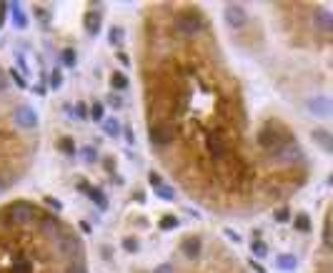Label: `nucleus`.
Instances as JSON below:
<instances>
[{
    "label": "nucleus",
    "instance_id": "1",
    "mask_svg": "<svg viewBox=\"0 0 333 273\" xmlns=\"http://www.w3.org/2000/svg\"><path fill=\"white\" fill-rule=\"evenodd\" d=\"M135 63L146 138L176 188L218 218L288 206L313 178L291 108L253 73L256 53L203 3H146Z\"/></svg>",
    "mask_w": 333,
    "mask_h": 273
},
{
    "label": "nucleus",
    "instance_id": "2",
    "mask_svg": "<svg viewBox=\"0 0 333 273\" xmlns=\"http://www.w3.org/2000/svg\"><path fill=\"white\" fill-rule=\"evenodd\" d=\"M0 273H91L88 248L58 211L10 198L0 203Z\"/></svg>",
    "mask_w": 333,
    "mask_h": 273
},
{
    "label": "nucleus",
    "instance_id": "3",
    "mask_svg": "<svg viewBox=\"0 0 333 273\" xmlns=\"http://www.w3.org/2000/svg\"><path fill=\"white\" fill-rule=\"evenodd\" d=\"M40 153V116L0 63V196L25 181Z\"/></svg>",
    "mask_w": 333,
    "mask_h": 273
},
{
    "label": "nucleus",
    "instance_id": "4",
    "mask_svg": "<svg viewBox=\"0 0 333 273\" xmlns=\"http://www.w3.org/2000/svg\"><path fill=\"white\" fill-rule=\"evenodd\" d=\"M141 273H253L231 245L206 231L183 233L171 256L153 271Z\"/></svg>",
    "mask_w": 333,
    "mask_h": 273
},
{
    "label": "nucleus",
    "instance_id": "5",
    "mask_svg": "<svg viewBox=\"0 0 333 273\" xmlns=\"http://www.w3.org/2000/svg\"><path fill=\"white\" fill-rule=\"evenodd\" d=\"M311 273H333V253H331V206L323 211V226H321V245L313 256Z\"/></svg>",
    "mask_w": 333,
    "mask_h": 273
},
{
    "label": "nucleus",
    "instance_id": "6",
    "mask_svg": "<svg viewBox=\"0 0 333 273\" xmlns=\"http://www.w3.org/2000/svg\"><path fill=\"white\" fill-rule=\"evenodd\" d=\"M248 20H251L248 5H243V3H226L223 5V23H226V31L228 33H236V31H241V28H245Z\"/></svg>",
    "mask_w": 333,
    "mask_h": 273
},
{
    "label": "nucleus",
    "instance_id": "7",
    "mask_svg": "<svg viewBox=\"0 0 333 273\" xmlns=\"http://www.w3.org/2000/svg\"><path fill=\"white\" fill-rule=\"evenodd\" d=\"M80 190H83V193L91 198V201L95 203V206H98V208H100V211H108V206H110V203H108V196H105L100 188H93L91 183L80 181Z\"/></svg>",
    "mask_w": 333,
    "mask_h": 273
},
{
    "label": "nucleus",
    "instance_id": "8",
    "mask_svg": "<svg viewBox=\"0 0 333 273\" xmlns=\"http://www.w3.org/2000/svg\"><path fill=\"white\" fill-rule=\"evenodd\" d=\"M100 23H103V18H100V13L98 10H93V8H88L86 13H83V25H86V31H88V35H98L100 33Z\"/></svg>",
    "mask_w": 333,
    "mask_h": 273
},
{
    "label": "nucleus",
    "instance_id": "9",
    "mask_svg": "<svg viewBox=\"0 0 333 273\" xmlns=\"http://www.w3.org/2000/svg\"><path fill=\"white\" fill-rule=\"evenodd\" d=\"M108 80H110V88H116V91H128L130 88V78L123 70H113Z\"/></svg>",
    "mask_w": 333,
    "mask_h": 273
},
{
    "label": "nucleus",
    "instance_id": "10",
    "mask_svg": "<svg viewBox=\"0 0 333 273\" xmlns=\"http://www.w3.org/2000/svg\"><path fill=\"white\" fill-rule=\"evenodd\" d=\"M8 8H10V15H13L15 28H28V18H25V13H23V5H20V3H10Z\"/></svg>",
    "mask_w": 333,
    "mask_h": 273
},
{
    "label": "nucleus",
    "instance_id": "11",
    "mask_svg": "<svg viewBox=\"0 0 333 273\" xmlns=\"http://www.w3.org/2000/svg\"><path fill=\"white\" fill-rule=\"evenodd\" d=\"M311 138L318 141L321 148H323L326 153H331V133H328V128H316V130L311 133Z\"/></svg>",
    "mask_w": 333,
    "mask_h": 273
},
{
    "label": "nucleus",
    "instance_id": "12",
    "mask_svg": "<svg viewBox=\"0 0 333 273\" xmlns=\"http://www.w3.org/2000/svg\"><path fill=\"white\" fill-rule=\"evenodd\" d=\"M55 148L63 153V155H75L78 148H75V141L70 138V135H61L58 141H55Z\"/></svg>",
    "mask_w": 333,
    "mask_h": 273
},
{
    "label": "nucleus",
    "instance_id": "13",
    "mask_svg": "<svg viewBox=\"0 0 333 273\" xmlns=\"http://www.w3.org/2000/svg\"><path fill=\"white\" fill-rule=\"evenodd\" d=\"M121 130H123V125L116 121V118H105V121H103V133H105V135L118 138V135H121Z\"/></svg>",
    "mask_w": 333,
    "mask_h": 273
},
{
    "label": "nucleus",
    "instance_id": "14",
    "mask_svg": "<svg viewBox=\"0 0 333 273\" xmlns=\"http://www.w3.org/2000/svg\"><path fill=\"white\" fill-rule=\"evenodd\" d=\"M293 228H298L301 233H306V231H311V228H313V223H311L308 213H296V215H293Z\"/></svg>",
    "mask_w": 333,
    "mask_h": 273
},
{
    "label": "nucleus",
    "instance_id": "15",
    "mask_svg": "<svg viewBox=\"0 0 333 273\" xmlns=\"http://www.w3.org/2000/svg\"><path fill=\"white\" fill-rule=\"evenodd\" d=\"M178 226H181V221H178L173 213H168V215H163V218L158 221V228H160V231H176Z\"/></svg>",
    "mask_w": 333,
    "mask_h": 273
},
{
    "label": "nucleus",
    "instance_id": "16",
    "mask_svg": "<svg viewBox=\"0 0 333 273\" xmlns=\"http://www.w3.org/2000/svg\"><path fill=\"white\" fill-rule=\"evenodd\" d=\"M123 38H125V33H123L121 25H113L110 33H108V43L113 45V48H121L123 45Z\"/></svg>",
    "mask_w": 333,
    "mask_h": 273
},
{
    "label": "nucleus",
    "instance_id": "17",
    "mask_svg": "<svg viewBox=\"0 0 333 273\" xmlns=\"http://www.w3.org/2000/svg\"><path fill=\"white\" fill-rule=\"evenodd\" d=\"M88 116H91L95 123H103L105 121V105H103V103H93V105H88Z\"/></svg>",
    "mask_w": 333,
    "mask_h": 273
},
{
    "label": "nucleus",
    "instance_id": "18",
    "mask_svg": "<svg viewBox=\"0 0 333 273\" xmlns=\"http://www.w3.org/2000/svg\"><path fill=\"white\" fill-rule=\"evenodd\" d=\"M153 193H155V196H160L163 201H173V198H176V190H173V188H171L168 183H163V185L153 188Z\"/></svg>",
    "mask_w": 333,
    "mask_h": 273
},
{
    "label": "nucleus",
    "instance_id": "19",
    "mask_svg": "<svg viewBox=\"0 0 333 273\" xmlns=\"http://www.w3.org/2000/svg\"><path fill=\"white\" fill-rule=\"evenodd\" d=\"M61 61L65 68H75V63H78V56H75V50L73 48H65L61 53Z\"/></svg>",
    "mask_w": 333,
    "mask_h": 273
},
{
    "label": "nucleus",
    "instance_id": "20",
    "mask_svg": "<svg viewBox=\"0 0 333 273\" xmlns=\"http://www.w3.org/2000/svg\"><path fill=\"white\" fill-rule=\"evenodd\" d=\"M33 13L38 15V20H40L43 25H48V23H50V10H45L43 5H33Z\"/></svg>",
    "mask_w": 333,
    "mask_h": 273
},
{
    "label": "nucleus",
    "instance_id": "21",
    "mask_svg": "<svg viewBox=\"0 0 333 273\" xmlns=\"http://www.w3.org/2000/svg\"><path fill=\"white\" fill-rule=\"evenodd\" d=\"M63 86V73H61V68H53V73H50V88L53 91H58Z\"/></svg>",
    "mask_w": 333,
    "mask_h": 273
},
{
    "label": "nucleus",
    "instance_id": "22",
    "mask_svg": "<svg viewBox=\"0 0 333 273\" xmlns=\"http://www.w3.org/2000/svg\"><path fill=\"white\" fill-rule=\"evenodd\" d=\"M95 158H98V151H95L93 146H86V148H83V160H86V163H93Z\"/></svg>",
    "mask_w": 333,
    "mask_h": 273
},
{
    "label": "nucleus",
    "instance_id": "23",
    "mask_svg": "<svg viewBox=\"0 0 333 273\" xmlns=\"http://www.w3.org/2000/svg\"><path fill=\"white\" fill-rule=\"evenodd\" d=\"M121 133L125 135V141H128L130 146H135V133H133V128H130V125H123Z\"/></svg>",
    "mask_w": 333,
    "mask_h": 273
},
{
    "label": "nucleus",
    "instance_id": "24",
    "mask_svg": "<svg viewBox=\"0 0 333 273\" xmlns=\"http://www.w3.org/2000/svg\"><path fill=\"white\" fill-rule=\"evenodd\" d=\"M251 251L256 253V256H266V243L263 241H256V243H251Z\"/></svg>",
    "mask_w": 333,
    "mask_h": 273
},
{
    "label": "nucleus",
    "instance_id": "25",
    "mask_svg": "<svg viewBox=\"0 0 333 273\" xmlns=\"http://www.w3.org/2000/svg\"><path fill=\"white\" fill-rule=\"evenodd\" d=\"M288 215H291L288 206H281V208H275V221H286Z\"/></svg>",
    "mask_w": 333,
    "mask_h": 273
},
{
    "label": "nucleus",
    "instance_id": "26",
    "mask_svg": "<svg viewBox=\"0 0 333 273\" xmlns=\"http://www.w3.org/2000/svg\"><path fill=\"white\" fill-rule=\"evenodd\" d=\"M105 103H108L110 108H123V100L118 98V95H113V93L108 95V100H105Z\"/></svg>",
    "mask_w": 333,
    "mask_h": 273
},
{
    "label": "nucleus",
    "instance_id": "27",
    "mask_svg": "<svg viewBox=\"0 0 333 273\" xmlns=\"http://www.w3.org/2000/svg\"><path fill=\"white\" fill-rule=\"evenodd\" d=\"M75 116H78V118H86V116H88V105H86V103H75Z\"/></svg>",
    "mask_w": 333,
    "mask_h": 273
},
{
    "label": "nucleus",
    "instance_id": "28",
    "mask_svg": "<svg viewBox=\"0 0 333 273\" xmlns=\"http://www.w3.org/2000/svg\"><path fill=\"white\" fill-rule=\"evenodd\" d=\"M123 245H125V251H133V253L138 251V241L135 238H123Z\"/></svg>",
    "mask_w": 333,
    "mask_h": 273
},
{
    "label": "nucleus",
    "instance_id": "29",
    "mask_svg": "<svg viewBox=\"0 0 333 273\" xmlns=\"http://www.w3.org/2000/svg\"><path fill=\"white\" fill-rule=\"evenodd\" d=\"M105 171H108V173L116 171V160H113V158H105Z\"/></svg>",
    "mask_w": 333,
    "mask_h": 273
},
{
    "label": "nucleus",
    "instance_id": "30",
    "mask_svg": "<svg viewBox=\"0 0 333 273\" xmlns=\"http://www.w3.org/2000/svg\"><path fill=\"white\" fill-rule=\"evenodd\" d=\"M118 58H121V63H125V65H130V58H128L125 53H118Z\"/></svg>",
    "mask_w": 333,
    "mask_h": 273
}]
</instances>
